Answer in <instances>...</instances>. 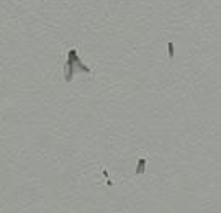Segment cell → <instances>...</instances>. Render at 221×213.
Listing matches in <instances>:
<instances>
[{"label": "cell", "instance_id": "cell-1", "mask_svg": "<svg viewBox=\"0 0 221 213\" xmlns=\"http://www.w3.org/2000/svg\"><path fill=\"white\" fill-rule=\"evenodd\" d=\"M146 159L142 157V159H139V162H138V169H136V174L138 176H141V174H144V171H146Z\"/></svg>", "mask_w": 221, "mask_h": 213}, {"label": "cell", "instance_id": "cell-2", "mask_svg": "<svg viewBox=\"0 0 221 213\" xmlns=\"http://www.w3.org/2000/svg\"><path fill=\"white\" fill-rule=\"evenodd\" d=\"M169 56L174 58V44H172V43H169Z\"/></svg>", "mask_w": 221, "mask_h": 213}]
</instances>
